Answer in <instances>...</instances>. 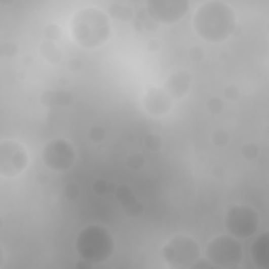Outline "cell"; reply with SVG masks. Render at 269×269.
Wrapping results in <instances>:
<instances>
[{
	"label": "cell",
	"instance_id": "7",
	"mask_svg": "<svg viewBox=\"0 0 269 269\" xmlns=\"http://www.w3.org/2000/svg\"><path fill=\"white\" fill-rule=\"evenodd\" d=\"M76 158L78 151L72 141L65 137H55L42 147V164L53 173H67L69 168H74Z\"/></svg>",
	"mask_w": 269,
	"mask_h": 269
},
{
	"label": "cell",
	"instance_id": "25",
	"mask_svg": "<svg viewBox=\"0 0 269 269\" xmlns=\"http://www.w3.org/2000/svg\"><path fill=\"white\" fill-rule=\"evenodd\" d=\"M63 194H65V198H67L69 202H74V200H78V196H80V185H76V183H69Z\"/></svg>",
	"mask_w": 269,
	"mask_h": 269
},
{
	"label": "cell",
	"instance_id": "13",
	"mask_svg": "<svg viewBox=\"0 0 269 269\" xmlns=\"http://www.w3.org/2000/svg\"><path fill=\"white\" fill-rule=\"evenodd\" d=\"M252 263L259 269H269V234H259L252 242Z\"/></svg>",
	"mask_w": 269,
	"mask_h": 269
},
{
	"label": "cell",
	"instance_id": "17",
	"mask_svg": "<svg viewBox=\"0 0 269 269\" xmlns=\"http://www.w3.org/2000/svg\"><path fill=\"white\" fill-rule=\"evenodd\" d=\"M114 183L107 181V179H95L93 181V191L97 196H107V194H114Z\"/></svg>",
	"mask_w": 269,
	"mask_h": 269
},
{
	"label": "cell",
	"instance_id": "12",
	"mask_svg": "<svg viewBox=\"0 0 269 269\" xmlns=\"http://www.w3.org/2000/svg\"><path fill=\"white\" fill-rule=\"evenodd\" d=\"M114 194H116V200H118V204H120V208L124 210L126 217H131V219L143 217L145 206H143V202H141L139 198L135 196V191H133L129 185H116V187H114Z\"/></svg>",
	"mask_w": 269,
	"mask_h": 269
},
{
	"label": "cell",
	"instance_id": "4",
	"mask_svg": "<svg viewBox=\"0 0 269 269\" xmlns=\"http://www.w3.org/2000/svg\"><path fill=\"white\" fill-rule=\"evenodd\" d=\"M206 263L219 269H238L244 263V246L242 240H238L229 234L215 236L204 248Z\"/></svg>",
	"mask_w": 269,
	"mask_h": 269
},
{
	"label": "cell",
	"instance_id": "16",
	"mask_svg": "<svg viewBox=\"0 0 269 269\" xmlns=\"http://www.w3.org/2000/svg\"><path fill=\"white\" fill-rule=\"evenodd\" d=\"M145 156L141 151H131L126 156V168H131V171H143L145 168Z\"/></svg>",
	"mask_w": 269,
	"mask_h": 269
},
{
	"label": "cell",
	"instance_id": "14",
	"mask_svg": "<svg viewBox=\"0 0 269 269\" xmlns=\"http://www.w3.org/2000/svg\"><path fill=\"white\" fill-rule=\"evenodd\" d=\"M40 101H42V105H47V107H69L74 103V95L67 93V91L51 89V91H45L40 95Z\"/></svg>",
	"mask_w": 269,
	"mask_h": 269
},
{
	"label": "cell",
	"instance_id": "1",
	"mask_svg": "<svg viewBox=\"0 0 269 269\" xmlns=\"http://www.w3.org/2000/svg\"><path fill=\"white\" fill-rule=\"evenodd\" d=\"M194 32L210 45L229 40L238 27L236 9L225 0H206L194 13Z\"/></svg>",
	"mask_w": 269,
	"mask_h": 269
},
{
	"label": "cell",
	"instance_id": "21",
	"mask_svg": "<svg viewBox=\"0 0 269 269\" xmlns=\"http://www.w3.org/2000/svg\"><path fill=\"white\" fill-rule=\"evenodd\" d=\"M105 137H107V131L103 129L101 124H93L89 129V139L93 141V143H103Z\"/></svg>",
	"mask_w": 269,
	"mask_h": 269
},
{
	"label": "cell",
	"instance_id": "20",
	"mask_svg": "<svg viewBox=\"0 0 269 269\" xmlns=\"http://www.w3.org/2000/svg\"><path fill=\"white\" fill-rule=\"evenodd\" d=\"M17 53H19L17 42L7 40V42H3V45H0V57H5V59H13V57H17Z\"/></svg>",
	"mask_w": 269,
	"mask_h": 269
},
{
	"label": "cell",
	"instance_id": "26",
	"mask_svg": "<svg viewBox=\"0 0 269 269\" xmlns=\"http://www.w3.org/2000/svg\"><path fill=\"white\" fill-rule=\"evenodd\" d=\"M238 97H240V91L234 87V84L225 87V91H223V99H225V101H236Z\"/></svg>",
	"mask_w": 269,
	"mask_h": 269
},
{
	"label": "cell",
	"instance_id": "31",
	"mask_svg": "<svg viewBox=\"0 0 269 269\" xmlns=\"http://www.w3.org/2000/svg\"><path fill=\"white\" fill-rule=\"evenodd\" d=\"M126 3H139V0H126Z\"/></svg>",
	"mask_w": 269,
	"mask_h": 269
},
{
	"label": "cell",
	"instance_id": "11",
	"mask_svg": "<svg viewBox=\"0 0 269 269\" xmlns=\"http://www.w3.org/2000/svg\"><path fill=\"white\" fill-rule=\"evenodd\" d=\"M191 84H194V76L191 72H187V69H177V72H173L171 76H168L162 84V89L171 95L175 101H179V99L187 97V93L191 91Z\"/></svg>",
	"mask_w": 269,
	"mask_h": 269
},
{
	"label": "cell",
	"instance_id": "29",
	"mask_svg": "<svg viewBox=\"0 0 269 269\" xmlns=\"http://www.w3.org/2000/svg\"><path fill=\"white\" fill-rule=\"evenodd\" d=\"M5 261H7V257H5V246L0 244V267L5 265Z\"/></svg>",
	"mask_w": 269,
	"mask_h": 269
},
{
	"label": "cell",
	"instance_id": "8",
	"mask_svg": "<svg viewBox=\"0 0 269 269\" xmlns=\"http://www.w3.org/2000/svg\"><path fill=\"white\" fill-rule=\"evenodd\" d=\"M30 166V153L25 145L17 139H3L0 141V177L15 179L25 173Z\"/></svg>",
	"mask_w": 269,
	"mask_h": 269
},
{
	"label": "cell",
	"instance_id": "15",
	"mask_svg": "<svg viewBox=\"0 0 269 269\" xmlns=\"http://www.w3.org/2000/svg\"><path fill=\"white\" fill-rule=\"evenodd\" d=\"M38 51H40L42 57H45L49 63H53V65L61 63V59H63L61 49L57 47V42H53V40H42L40 47H38Z\"/></svg>",
	"mask_w": 269,
	"mask_h": 269
},
{
	"label": "cell",
	"instance_id": "22",
	"mask_svg": "<svg viewBox=\"0 0 269 269\" xmlns=\"http://www.w3.org/2000/svg\"><path fill=\"white\" fill-rule=\"evenodd\" d=\"M212 143H215L217 147H225L229 143V133L223 131V129H217L215 133H212Z\"/></svg>",
	"mask_w": 269,
	"mask_h": 269
},
{
	"label": "cell",
	"instance_id": "32",
	"mask_svg": "<svg viewBox=\"0 0 269 269\" xmlns=\"http://www.w3.org/2000/svg\"><path fill=\"white\" fill-rule=\"evenodd\" d=\"M0 227H3V221H0Z\"/></svg>",
	"mask_w": 269,
	"mask_h": 269
},
{
	"label": "cell",
	"instance_id": "28",
	"mask_svg": "<svg viewBox=\"0 0 269 269\" xmlns=\"http://www.w3.org/2000/svg\"><path fill=\"white\" fill-rule=\"evenodd\" d=\"M67 67L72 69V72H80V69H82L84 65H82V61H80V59H69V61H67Z\"/></svg>",
	"mask_w": 269,
	"mask_h": 269
},
{
	"label": "cell",
	"instance_id": "24",
	"mask_svg": "<svg viewBox=\"0 0 269 269\" xmlns=\"http://www.w3.org/2000/svg\"><path fill=\"white\" fill-rule=\"evenodd\" d=\"M145 147L151 151H160L162 149V137L160 135H147L145 137Z\"/></svg>",
	"mask_w": 269,
	"mask_h": 269
},
{
	"label": "cell",
	"instance_id": "19",
	"mask_svg": "<svg viewBox=\"0 0 269 269\" xmlns=\"http://www.w3.org/2000/svg\"><path fill=\"white\" fill-rule=\"evenodd\" d=\"M223 109H225V99L223 97H210L206 101V111L212 116H219Z\"/></svg>",
	"mask_w": 269,
	"mask_h": 269
},
{
	"label": "cell",
	"instance_id": "9",
	"mask_svg": "<svg viewBox=\"0 0 269 269\" xmlns=\"http://www.w3.org/2000/svg\"><path fill=\"white\" fill-rule=\"evenodd\" d=\"M145 13L158 25H175L187 17L189 0H145Z\"/></svg>",
	"mask_w": 269,
	"mask_h": 269
},
{
	"label": "cell",
	"instance_id": "5",
	"mask_svg": "<svg viewBox=\"0 0 269 269\" xmlns=\"http://www.w3.org/2000/svg\"><path fill=\"white\" fill-rule=\"evenodd\" d=\"M162 259L171 269H191L200 263V244L187 234H177L162 246Z\"/></svg>",
	"mask_w": 269,
	"mask_h": 269
},
{
	"label": "cell",
	"instance_id": "27",
	"mask_svg": "<svg viewBox=\"0 0 269 269\" xmlns=\"http://www.w3.org/2000/svg\"><path fill=\"white\" fill-rule=\"evenodd\" d=\"M187 55H189V59H191V61H196V63H198V61H202V59H204V51H202L200 47H191Z\"/></svg>",
	"mask_w": 269,
	"mask_h": 269
},
{
	"label": "cell",
	"instance_id": "18",
	"mask_svg": "<svg viewBox=\"0 0 269 269\" xmlns=\"http://www.w3.org/2000/svg\"><path fill=\"white\" fill-rule=\"evenodd\" d=\"M242 158L244 160H248V162H252V160H257L259 156H261V147L257 145V143H252V141H248V143H244L242 145Z\"/></svg>",
	"mask_w": 269,
	"mask_h": 269
},
{
	"label": "cell",
	"instance_id": "30",
	"mask_svg": "<svg viewBox=\"0 0 269 269\" xmlns=\"http://www.w3.org/2000/svg\"><path fill=\"white\" fill-rule=\"evenodd\" d=\"M15 0H0V5H5V7H11Z\"/></svg>",
	"mask_w": 269,
	"mask_h": 269
},
{
	"label": "cell",
	"instance_id": "6",
	"mask_svg": "<svg viewBox=\"0 0 269 269\" xmlns=\"http://www.w3.org/2000/svg\"><path fill=\"white\" fill-rule=\"evenodd\" d=\"M259 227H261L259 210L248 204H234L225 215V229L238 240H248L257 236Z\"/></svg>",
	"mask_w": 269,
	"mask_h": 269
},
{
	"label": "cell",
	"instance_id": "2",
	"mask_svg": "<svg viewBox=\"0 0 269 269\" xmlns=\"http://www.w3.org/2000/svg\"><path fill=\"white\" fill-rule=\"evenodd\" d=\"M69 36L84 51L103 47L111 36V19L99 7L78 9L69 19Z\"/></svg>",
	"mask_w": 269,
	"mask_h": 269
},
{
	"label": "cell",
	"instance_id": "10",
	"mask_svg": "<svg viewBox=\"0 0 269 269\" xmlns=\"http://www.w3.org/2000/svg\"><path fill=\"white\" fill-rule=\"evenodd\" d=\"M143 109L145 114L151 116V118H164L173 111V105H175V99L168 95L162 87H151L145 91L143 95Z\"/></svg>",
	"mask_w": 269,
	"mask_h": 269
},
{
	"label": "cell",
	"instance_id": "23",
	"mask_svg": "<svg viewBox=\"0 0 269 269\" xmlns=\"http://www.w3.org/2000/svg\"><path fill=\"white\" fill-rule=\"evenodd\" d=\"M61 38V27L57 23H49L45 27V40H53V42H57Z\"/></svg>",
	"mask_w": 269,
	"mask_h": 269
},
{
	"label": "cell",
	"instance_id": "3",
	"mask_svg": "<svg viewBox=\"0 0 269 269\" xmlns=\"http://www.w3.org/2000/svg\"><path fill=\"white\" fill-rule=\"evenodd\" d=\"M114 236L101 223L84 225L76 238V252L82 261L95 265H103L114 254Z\"/></svg>",
	"mask_w": 269,
	"mask_h": 269
}]
</instances>
